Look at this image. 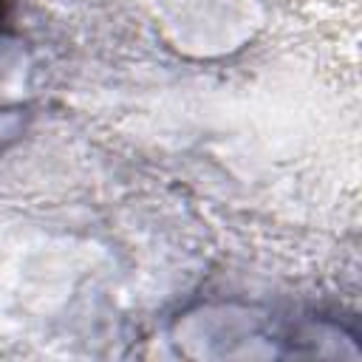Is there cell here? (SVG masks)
Wrapping results in <instances>:
<instances>
[{"instance_id": "obj_1", "label": "cell", "mask_w": 362, "mask_h": 362, "mask_svg": "<svg viewBox=\"0 0 362 362\" xmlns=\"http://www.w3.org/2000/svg\"><path fill=\"white\" fill-rule=\"evenodd\" d=\"M6 17H8V0H0V28H3Z\"/></svg>"}]
</instances>
